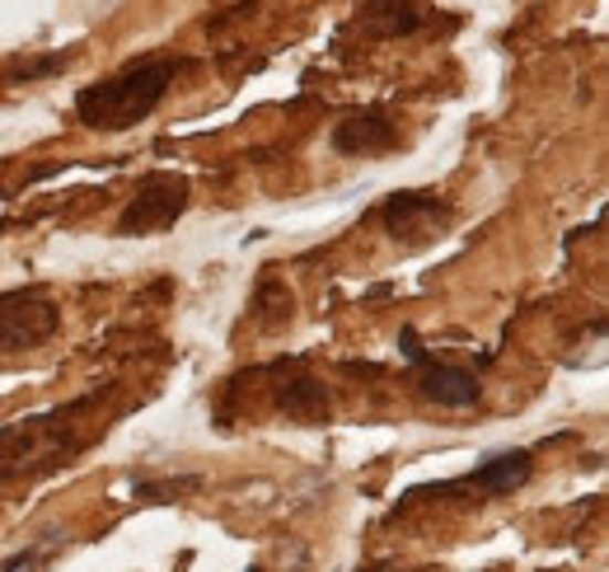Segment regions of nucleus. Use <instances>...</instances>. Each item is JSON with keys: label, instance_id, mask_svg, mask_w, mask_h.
I'll return each mask as SVG.
<instances>
[{"label": "nucleus", "instance_id": "obj_1", "mask_svg": "<svg viewBox=\"0 0 609 572\" xmlns=\"http://www.w3.org/2000/svg\"><path fill=\"white\" fill-rule=\"evenodd\" d=\"M174 75H179V62H169V56L136 62V66L108 75L99 85H85L75 94V117H81L90 132H127L160 108Z\"/></svg>", "mask_w": 609, "mask_h": 572}, {"label": "nucleus", "instance_id": "obj_2", "mask_svg": "<svg viewBox=\"0 0 609 572\" xmlns=\"http://www.w3.org/2000/svg\"><path fill=\"white\" fill-rule=\"evenodd\" d=\"M192 202V188L183 174H146L136 197L117 216V235H160L169 230Z\"/></svg>", "mask_w": 609, "mask_h": 572}, {"label": "nucleus", "instance_id": "obj_3", "mask_svg": "<svg viewBox=\"0 0 609 572\" xmlns=\"http://www.w3.org/2000/svg\"><path fill=\"white\" fill-rule=\"evenodd\" d=\"M56 329H62V310L48 295H0V352L43 347L48 339H56Z\"/></svg>", "mask_w": 609, "mask_h": 572}, {"label": "nucleus", "instance_id": "obj_4", "mask_svg": "<svg viewBox=\"0 0 609 572\" xmlns=\"http://www.w3.org/2000/svg\"><path fill=\"white\" fill-rule=\"evenodd\" d=\"M445 226H450V207L437 202L431 193H399V197H389V207H385V230L408 245H422Z\"/></svg>", "mask_w": 609, "mask_h": 572}, {"label": "nucleus", "instance_id": "obj_5", "mask_svg": "<svg viewBox=\"0 0 609 572\" xmlns=\"http://www.w3.org/2000/svg\"><path fill=\"white\" fill-rule=\"evenodd\" d=\"M422 399H431L437 408H474L483 399V385L469 366H450V362H427L422 366Z\"/></svg>", "mask_w": 609, "mask_h": 572}, {"label": "nucleus", "instance_id": "obj_6", "mask_svg": "<svg viewBox=\"0 0 609 572\" xmlns=\"http://www.w3.org/2000/svg\"><path fill=\"white\" fill-rule=\"evenodd\" d=\"M395 123L380 113V108H366V113H351L333 127V150L338 155H370V150H389L395 146Z\"/></svg>", "mask_w": 609, "mask_h": 572}, {"label": "nucleus", "instance_id": "obj_7", "mask_svg": "<svg viewBox=\"0 0 609 572\" xmlns=\"http://www.w3.org/2000/svg\"><path fill=\"white\" fill-rule=\"evenodd\" d=\"M529 475H535V460H529V450H502V456H493L487 465H479L474 475H469V488H479V492H493V498H502V492L525 488Z\"/></svg>", "mask_w": 609, "mask_h": 572}, {"label": "nucleus", "instance_id": "obj_8", "mask_svg": "<svg viewBox=\"0 0 609 572\" xmlns=\"http://www.w3.org/2000/svg\"><path fill=\"white\" fill-rule=\"evenodd\" d=\"M427 19V0H366L361 24L376 38H403Z\"/></svg>", "mask_w": 609, "mask_h": 572}, {"label": "nucleus", "instance_id": "obj_9", "mask_svg": "<svg viewBox=\"0 0 609 572\" xmlns=\"http://www.w3.org/2000/svg\"><path fill=\"white\" fill-rule=\"evenodd\" d=\"M277 408L286 413L291 423H305V427H319L324 418H328V389L319 385V381H309V376H301V381H286L282 389H277Z\"/></svg>", "mask_w": 609, "mask_h": 572}, {"label": "nucleus", "instance_id": "obj_10", "mask_svg": "<svg viewBox=\"0 0 609 572\" xmlns=\"http://www.w3.org/2000/svg\"><path fill=\"white\" fill-rule=\"evenodd\" d=\"M291 305H296V295H291L286 282H277V278H263L259 291H253V314H259L263 329L286 324L291 320Z\"/></svg>", "mask_w": 609, "mask_h": 572}, {"label": "nucleus", "instance_id": "obj_11", "mask_svg": "<svg viewBox=\"0 0 609 572\" xmlns=\"http://www.w3.org/2000/svg\"><path fill=\"white\" fill-rule=\"evenodd\" d=\"M71 66V52H52V56H29V62H19L6 71V81L19 85V81H43V75H56V71H66Z\"/></svg>", "mask_w": 609, "mask_h": 572}, {"label": "nucleus", "instance_id": "obj_12", "mask_svg": "<svg viewBox=\"0 0 609 572\" xmlns=\"http://www.w3.org/2000/svg\"><path fill=\"white\" fill-rule=\"evenodd\" d=\"M0 572H38V554H33V549H29V554H14V559L0 563Z\"/></svg>", "mask_w": 609, "mask_h": 572}]
</instances>
